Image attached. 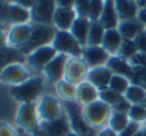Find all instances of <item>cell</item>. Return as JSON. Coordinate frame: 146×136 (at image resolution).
<instances>
[{"label": "cell", "mask_w": 146, "mask_h": 136, "mask_svg": "<svg viewBox=\"0 0 146 136\" xmlns=\"http://www.w3.org/2000/svg\"><path fill=\"white\" fill-rule=\"evenodd\" d=\"M122 98H123V95H121V94L112 91L111 88H106V90H104V91H99V99L104 101V102H105L106 105H109L111 108H113V106H115Z\"/></svg>", "instance_id": "cell-33"}, {"label": "cell", "mask_w": 146, "mask_h": 136, "mask_svg": "<svg viewBox=\"0 0 146 136\" xmlns=\"http://www.w3.org/2000/svg\"><path fill=\"white\" fill-rule=\"evenodd\" d=\"M143 105H145V106H146V101H145V103H143Z\"/></svg>", "instance_id": "cell-50"}, {"label": "cell", "mask_w": 146, "mask_h": 136, "mask_svg": "<svg viewBox=\"0 0 146 136\" xmlns=\"http://www.w3.org/2000/svg\"><path fill=\"white\" fill-rule=\"evenodd\" d=\"M99 24L105 29V30H112V29H118L119 26V17L115 9V3L113 0H105V6L102 10V14L99 17Z\"/></svg>", "instance_id": "cell-20"}, {"label": "cell", "mask_w": 146, "mask_h": 136, "mask_svg": "<svg viewBox=\"0 0 146 136\" xmlns=\"http://www.w3.org/2000/svg\"><path fill=\"white\" fill-rule=\"evenodd\" d=\"M106 67L112 71L113 75H121V77H125L128 78L129 81L132 80L133 77V72H135V68L131 65V62L128 60H123L118 55H111Z\"/></svg>", "instance_id": "cell-19"}, {"label": "cell", "mask_w": 146, "mask_h": 136, "mask_svg": "<svg viewBox=\"0 0 146 136\" xmlns=\"http://www.w3.org/2000/svg\"><path fill=\"white\" fill-rule=\"evenodd\" d=\"M41 92H43V80L30 78L20 85L11 87L10 95L21 103H31L40 96Z\"/></svg>", "instance_id": "cell-3"}, {"label": "cell", "mask_w": 146, "mask_h": 136, "mask_svg": "<svg viewBox=\"0 0 146 136\" xmlns=\"http://www.w3.org/2000/svg\"><path fill=\"white\" fill-rule=\"evenodd\" d=\"M88 68H98V67H105L111 58V55L101 47V45H85L82 50V57H81Z\"/></svg>", "instance_id": "cell-13"}, {"label": "cell", "mask_w": 146, "mask_h": 136, "mask_svg": "<svg viewBox=\"0 0 146 136\" xmlns=\"http://www.w3.org/2000/svg\"><path fill=\"white\" fill-rule=\"evenodd\" d=\"M90 27H91V20L90 19H84V17H77V20L74 21L70 33L75 37V40L82 45L88 44V33H90Z\"/></svg>", "instance_id": "cell-26"}, {"label": "cell", "mask_w": 146, "mask_h": 136, "mask_svg": "<svg viewBox=\"0 0 146 136\" xmlns=\"http://www.w3.org/2000/svg\"><path fill=\"white\" fill-rule=\"evenodd\" d=\"M141 131V126H139V123L138 122H133V121H131L129 123H128V126L119 133V136H135L138 132Z\"/></svg>", "instance_id": "cell-39"}, {"label": "cell", "mask_w": 146, "mask_h": 136, "mask_svg": "<svg viewBox=\"0 0 146 136\" xmlns=\"http://www.w3.org/2000/svg\"><path fill=\"white\" fill-rule=\"evenodd\" d=\"M99 99V91L90 84L88 81H84L82 84H80L77 87V98L75 101L81 105V106H85L91 102H95Z\"/></svg>", "instance_id": "cell-23"}, {"label": "cell", "mask_w": 146, "mask_h": 136, "mask_svg": "<svg viewBox=\"0 0 146 136\" xmlns=\"http://www.w3.org/2000/svg\"><path fill=\"white\" fill-rule=\"evenodd\" d=\"M77 0H55L57 7H65V9H74Z\"/></svg>", "instance_id": "cell-44"}, {"label": "cell", "mask_w": 146, "mask_h": 136, "mask_svg": "<svg viewBox=\"0 0 146 136\" xmlns=\"http://www.w3.org/2000/svg\"><path fill=\"white\" fill-rule=\"evenodd\" d=\"M138 19H139V21L145 26V29H146V9H139Z\"/></svg>", "instance_id": "cell-46"}, {"label": "cell", "mask_w": 146, "mask_h": 136, "mask_svg": "<svg viewBox=\"0 0 146 136\" xmlns=\"http://www.w3.org/2000/svg\"><path fill=\"white\" fill-rule=\"evenodd\" d=\"M129 62L135 68H146V54L145 52H138L133 58L129 60Z\"/></svg>", "instance_id": "cell-38"}, {"label": "cell", "mask_w": 146, "mask_h": 136, "mask_svg": "<svg viewBox=\"0 0 146 136\" xmlns=\"http://www.w3.org/2000/svg\"><path fill=\"white\" fill-rule=\"evenodd\" d=\"M90 3H91V0H77V1H75L74 10H75V13H77L78 17L88 19V14H90Z\"/></svg>", "instance_id": "cell-37"}, {"label": "cell", "mask_w": 146, "mask_h": 136, "mask_svg": "<svg viewBox=\"0 0 146 136\" xmlns=\"http://www.w3.org/2000/svg\"><path fill=\"white\" fill-rule=\"evenodd\" d=\"M67 136H78V135H77V133H74V132L71 131V132H70V133H68V135H67Z\"/></svg>", "instance_id": "cell-49"}, {"label": "cell", "mask_w": 146, "mask_h": 136, "mask_svg": "<svg viewBox=\"0 0 146 136\" xmlns=\"http://www.w3.org/2000/svg\"><path fill=\"white\" fill-rule=\"evenodd\" d=\"M55 9H57L55 0H36L33 9L30 10L31 21L38 23V24L52 26V19H54Z\"/></svg>", "instance_id": "cell-8"}, {"label": "cell", "mask_w": 146, "mask_h": 136, "mask_svg": "<svg viewBox=\"0 0 146 136\" xmlns=\"http://www.w3.org/2000/svg\"><path fill=\"white\" fill-rule=\"evenodd\" d=\"M26 58L27 55H24L19 48H13L9 45L0 48V74L6 67L11 64H21L26 61Z\"/></svg>", "instance_id": "cell-21"}, {"label": "cell", "mask_w": 146, "mask_h": 136, "mask_svg": "<svg viewBox=\"0 0 146 136\" xmlns=\"http://www.w3.org/2000/svg\"><path fill=\"white\" fill-rule=\"evenodd\" d=\"M98 136H119L115 131H112L111 128H105L101 132H98Z\"/></svg>", "instance_id": "cell-45"}, {"label": "cell", "mask_w": 146, "mask_h": 136, "mask_svg": "<svg viewBox=\"0 0 146 136\" xmlns=\"http://www.w3.org/2000/svg\"><path fill=\"white\" fill-rule=\"evenodd\" d=\"M16 123L30 132V133H36L40 128V122H38V112H37V106L34 102L31 103H21L16 116Z\"/></svg>", "instance_id": "cell-7"}, {"label": "cell", "mask_w": 146, "mask_h": 136, "mask_svg": "<svg viewBox=\"0 0 146 136\" xmlns=\"http://www.w3.org/2000/svg\"><path fill=\"white\" fill-rule=\"evenodd\" d=\"M113 74L112 71L105 65V67H98V68H91L87 75V81L92 84L98 91H104L109 88V82L112 80Z\"/></svg>", "instance_id": "cell-16"}, {"label": "cell", "mask_w": 146, "mask_h": 136, "mask_svg": "<svg viewBox=\"0 0 146 136\" xmlns=\"http://www.w3.org/2000/svg\"><path fill=\"white\" fill-rule=\"evenodd\" d=\"M131 106H132V103L123 96V98L112 108V111H115V112H122V113H128L129 109H131Z\"/></svg>", "instance_id": "cell-40"}, {"label": "cell", "mask_w": 146, "mask_h": 136, "mask_svg": "<svg viewBox=\"0 0 146 136\" xmlns=\"http://www.w3.org/2000/svg\"><path fill=\"white\" fill-rule=\"evenodd\" d=\"M58 52L52 45H46V47H41V48L30 52L26 58V62L37 71H44V68L55 58Z\"/></svg>", "instance_id": "cell-11"}, {"label": "cell", "mask_w": 146, "mask_h": 136, "mask_svg": "<svg viewBox=\"0 0 146 136\" xmlns=\"http://www.w3.org/2000/svg\"><path fill=\"white\" fill-rule=\"evenodd\" d=\"M70 132H71V126H70L68 116L67 113H62L58 119L50 122H41L34 136H67Z\"/></svg>", "instance_id": "cell-10"}, {"label": "cell", "mask_w": 146, "mask_h": 136, "mask_svg": "<svg viewBox=\"0 0 146 136\" xmlns=\"http://www.w3.org/2000/svg\"><path fill=\"white\" fill-rule=\"evenodd\" d=\"M104 34H105V29L99 24V21H91L87 45H101L104 40Z\"/></svg>", "instance_id": "cell-29"}, {"label": "cell", "mask_w": 146, "mask_h": 136, "mask_svg": "<svg viewBox=\"0 0 146 136\" xmlns=\"http://www.w3.org/2000/svg\"><path fill=\"white\" fill-rule=\"evenodd\" d=\"M123 38L121 36V33L118 31V29H112V30H105V34H104V40H102V44L101 47L109 54V55H116L121 44H122Z\"/></svg>", "instance_id": "cell-24"}, {"label": "cell", "mask_w": 146, "mask_h": 136, "mask_svg": "<svg viewBox=\"0 0 146 136\" xmlns=\"http://www.w3.org/2000/svg\"><path fill=\"white\" fill-rule=\"evenodd\" d=\"M123 96L132 105H142V103H145V101H146V91L143 88H141V87H138V85L131 84Z\"/></svg>", "instance_id": "cell-28"}, {"label": "cell", "mask_w": 146, "mask_h": 136, "mask_svg": "<svg viewBox=\"0 0 146 136\" xmlns=\"http://www.w3.org/2000/svg\"><path fill=\"white\" fill-rule=\"evenodd\" d=\"M0 136H16V132L10 125L0 123Z\"/></svg>", "instance_id": "cell-43"}, {"label": "cell", "mask_w": 146, "mask_h": 136, "mask_svg": "<svg viewBox=\"0 0 146 136\" xmlns=\"http://www.w3.org/2000/svg\"><path fill=\"white\" fill-rule=\"evenodd\" d=\"M139 9H146V0H135Z\"/></svg>", "instance_id": "cell-48"}, {"label": "cell", "mask_w": 146, "mask_h": 136, "mask_svg": "<svg viewBox=\"0 0 146 136\" xmlns=\"http://www.w3.org/2000/svg\"><path fill=\"white\" fill-rule=\"evenodd\" d=\"M133 43H135L136 48H138V52H145L146 54V30H143V31L133 40Z\"/></svg>", "instance_id": "cell-41"}, {"label": "cell", "mask_w": 146, "mask_h": 136, "mask_svg": "<svg viewBox=\"0 0 146 136\" xmlns=\"http://www.w3.org/2000/svg\"><path fill=\"white\" fill-rule=\"evenodd\" d=\"M118 17L121 21L136 19L139 13V7L135 0H113Z\"/></svg>", "instance_id": "cell-25"}, {"label": "cell", "mask_w": 146, "mask_h": 136, "mask_svg": "<svg viewBox=\"0 0 146 136\" xmlns=\"http://www.w3.org/2000/svg\"><path fill=\"white\" fill-rule=\"evenodd\" d=\"M55 30L52 26H46V24H38V23H31V34L27 40V43L21 45L19 50L24 54L29 55L30 52L46 47V45H51L55 37Z\"/></svg>", "instance_id": "cell-2"}, {"label": "cell", "mask_w": 146, "mask_h": 136, "mask_svg": "<svg viewBox=\"0 0 146 136\" xmlns=\"http://www.w3.org/2000/svg\"><path fill=\"white\" fill-rule=\"evenodd\" d=\"M129 85H131V81L125 77H121V75H113L111 82H109V88L118 94H121V95H125Z\"/></svg>", "instance_id": "cell-32"}, {"label": "cell", "mask_w": 146, "mask_h": 136, "mask_svg": "<svg viewBox=\"0 0 146 136\" xmlns=\"http://www.w3.org/2000/svg\"><path fill=\"white\" fill-rule=\"evenodd\" d=\"M82 113L87 122L92 128H101L106 122H109V118L112 115V108L106 105L104 101L98 99L95 102H91L85 106H82Z\"/></svg>", "instance_id": "cell-4"}, {"label": "cell", "mask_w": 146, "mask_h": 136, "mask_svg": "<svg viewBox=\"0 0 146 136\" xmlns=\"http://www.w3.org/2000/svg\"><path fill=\"white\" fill-rule=\"evenodd\" d=\"M6 45H7V34L3 30H0V48H3Z\"/></svg>", "instance_id": "cell-47"}, {"label": "cell", "mask_w": 146, "mask_h": 136, "mask_svg": "<svg viewBox=\"0 0 146 136\" xmlns=\"http://www.w3.org/2000/svg\"><path fill=\"white\" fill-rule=\"evenodd\" d=\"M7 3H13V4H17V6H21L27 10H31L36 0H7Z\"/></svg>", "instance_id": "cell-42"}, {"label": "cell", "mask_w": 146, "mask_h": 136, "mask_svg": "<svg viewBox=\"0 0 146 136\" xmlns=\"http://www.w3.org/2000/svg\"><path fill=\"white\" fill-rule=\"evenodd\" d=\"M37 112H38V118L43 122L58 119L62 115V109H61L58 99H55L54 96H50V95H46L41 98L40 103L37 105Z\"/></svg>", "instance_id": "cell-12"}, {"label": "cell", "mask_w": 146, "mask_h": 136, "mask_svg": "<svg viewBox=\"0 0 146 136\" xmlns=\"http://www.w3.org/2000/svg\"><path fill=\"white\" fill-rule=\"evenodd\" d=\"M31 34V24H20L13 26L7 34V45L13 48H20L27 43Z\"/></svg>", "instance_id": "cell-18"}, {"label": "cell", "mask_w": 146, "mask_h": 136, "mask_svg": "<svg viewBox=\"0 0 146 136\" xmlns=\"http://www.w3.org/2000/svg\"><path fill=\"white\" fill-rule=\"evenodd\" d=\"M27 80H30V75L21 64H11V65L6 67L0 74V81L4 84H10L13 87L20 85V84L26 82Z\"/></svg>", "instance_id": "cell-15"}, {"label": "cell", "mask_w": 146, "mask_h": 136, "mask_svg": "<svg viewBox=\"0 0 146 136\" xmlns=\"http://www.w3.org/2000/svg\"><path fill=\"white\" fill-rule=\"evenodd\" d=\"M57 91L64 101H75L77 98V85L62 80L57 84Z\"/></svg>", "instance_id": "cell-30"}, {"label": "cell", "mask_w": 146, "mask_h": 136, "mask_svg": "<svg viewBox=\"0 0 146 136\" xmlns=\"http://www.w3.org/2000/svg\"><path fill=\"white\" fill-rule=\"evenodd\" d=\"M135 68V67H133ZM131 84L138 85L146 91V68H135L133 77L131 80Z\"/></svg>", "instance_id": "cell-36"}, {"label": "cell", "mask_w": 146, "mask_h": 136, "mask_svg": "<svg viewBox=\"0 0 146 136\" xmlns=\"http://www.w3.org/2000/svg\"><path fill=\"white\" fill-rule=\"evenodd\" d=\"M77 17L78 16L74 9L57 7L54 13V19H52V26H55L57 30L60 31H70Z\"/></svg>", "instance_id": "cell-17"}, {"label": "cell", "mask_w": 146, "mask_h": 136, "mask_svg": "<svg viewBox=\"0 0 146 136\" xmlns=\"http://www.w3.org/2000/svg\"><path fill=\"white\" fill-rule=\"evenodd\" d=\"M30 20H31L30 10L13 3L0 4V21L13 26H20V24H29Z\"/></svg>", "instance_id": "cell-6"}, {"label": "cell", "mask_w": 146, "mask_h": 136, "mask_svg": "<svg viewBox=\"0 0 146 136\" xmlns=\"http://www.w3.org/2000/svg\"><path fill=\"white\" fill-rule=\"evenodd\" d=\"M129 122H131V119H129L128 113H122V112H115V111H112V115H111L108 123H109V128L119 135V133L128 126Z\"/></svg>", "instance_id": "cell-27"}, {"label": "cell", "mask_w": 146, "mask_h": 136, "mask_svg": "<svg viewBox=\"0 0 146 136\" xmlns=\"http://www.w3.org/2000/svg\"><path fill=\"white\" fill-rule=\"evenodd\" d=\"M64 111L68 116L71 131L78 136H98L95 128H92L82 113V106L77 101H64Z\"/></svg>", "instance_id": "cell-1"}, {"label": "cell", "mask_w": 146, "mask_h": 136, "mask_svg": "<svg viewBox=\"0 0 146 136\" xmlns=\"http://www.w3.org/2000/svg\"><path fill=\"white\" fill-rule=\"evenodd\" d=\"M88 65L85 64V61L82 58H75V57H70L67 67H65V74H64V80L74 84V85H80L84 81H87V75H88Z\"/></svg>", "instance_id": "cell-9"}, {"label": "cell", "mask_w": 146, "mask_h": 136, "mask_svg": "<svg viewBox=\"0 0 146 136\" xmlns=\"http://www.w3.org/2000/svg\"><path fill=\"white\" fill-rule=\"evenodd\" d=\"M68 55L65 54H57L55 58L50 62L48 65L44 68V75L52 84H58L60 81L64 80V74H65V67L68 62Z\"/></svg>", "instance_id": "cell-14"}, {"label": "cell", "mask_w": 146, "mask_h": 136, "mask_svg": "<svg viewBox=\"0 0 146 136\" xmlns=\"http://www.w3.org/2000/svg\"><path fill=\"white\" fill-rule=\"evenodd\" d=\"M143 30H146L145 26L139 21L138 17L119 21V26H118V31L121 33L123 40H135Z\"/></svg>", "instance_id": "cell-22"}, {"label": "cell", "mask_w": 146, "mask_h": 136, "mask_svg": "<svg viewBox=\"0 0 146 136\" xmlns=\"http://www.w3.org/2000/svg\"><path fill=\"white\" fill-rule=\"evenodd\" d=\"M136 54H138V48H136V45L133 43V40H123L116 55L121 57V58H123V60H128V61H129V60L133 58Z\"/></svg>", "instance_id": "cell-31"}, {"label": "cell", "mask_w": 146, "mask_h": 136, "mask_svg": "<svg viewBox=\"0 0 146 136\" xmlns=\"http://www.w3.org/2000/svg\"><path fill=\"white\" fill-rule=\"evenodd\" d=\"M128 116L131 121L133 122H146V106L142 103V105H132L129 112H128Z\"/></svg>", "instance_id": "cell-34"}, {"label": "cell", "mask_w": 146, "mask_h": 136, "mask_svg": "<svg viewBox=\"0 0 146 136\" xmlns=\"http://www.w3.org/2000/svg\"><path fill=\"white\" fill-rule=\"evenodd\" d=\"M51 45L60 54H65L68 57H75V58H81L82 57L84 47L75 40V37L70 31H60V30H57L54 41H52Z\"/></svg>", "instance_id": "cell-5"}, {"label": "cell", "mask_w": 146, "mask_h": 136, "mask_svg": "<svg viewBox=\"0 0 146 136\" xmlns=\"http://www.w3.org/2000/svg\"><path fill=\"white\" fill-rule=\"evenodd\" d=\"M104 6H105V0H91L90 3V14H88V19L91 21H98L101 14H102V10H104Z\"/></svg>", "instance_id": "cell-35"}]
</instances>
